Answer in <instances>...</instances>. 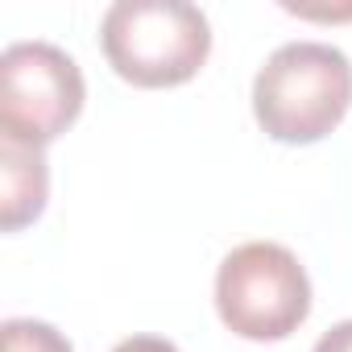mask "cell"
<instances>
[{"label": "cell", "mask_w": 352, "mask_h": 352, "mask_svg": "<svg viewBox=\"0 0 352 352\" xmlns=\"http://www.w3.org/2000/svg\"><path fill=\"white\" fill-rule=\"evenodd\" d=\"M352 108V63L327 42L278 46L253 79V116L282 145H315Z\"/></svg>", "instance_id": "obj_1"}, {"label": "cell", "mask_w": 352, "mask_h": 352, "mask_svg": "<svg viewBox=\"0 0 352 352\" xmlns=\"http://www.w3.org/2000/svg\"><path fill=\"white\" fill-rule=\"evenodd\" d=\"M100 46L108 67L133 87L191 83L212 54V25L183 0H116L104 13Z\"/></svg>", "instance_id": "obj_2"}, {"label": "cell", "mask_w": 352, "mask_h": 352, "mask_svg": "<svg viewBox=\"0 0 352 352\" xmlns=\"http://www.w3.org/2000/svg\"><path fill=\"white\" fill-rule=\"evenodd\" d=\"M216 311L241 340H286L311 315V278L286 245H236L216 270Z\"/></svg>", "instance_id": "obj_3"}, {"label": "cell", "mask_w": 352, "mask_h": 352, "mask_svg": "<svg viewBox=\"0 0 352 352\" xmlns=\"http://www.w3.org/2000/svg\"><path fill=\"white\" fill-rule=\"evenodd\" d=\"M79 63L50 42H17L0 58V137L46 149L83 112Z\"/></svg>", "instance_id": "obj_4"}, {"label": "cell", "mask_w": 352, "mask_h": 352, "mask_svg": "<svg viewBox=\"0 0 352 352\" xmlns=\"http://www.w3.org/2000/svg\"><path fill=\"white\" fill-rule=\"evenodd\" d=\"M50 170L46 153L34 145H17L0 137V224L5 232H21L46 212Z\"/></svg>", "instance_id": "obj_5"}, {"label": "cell", "mask_w": 352, "mask_h": 352, "mask_svg": "<svg viewBox=\"0 0 352 352\" xmlns=\"http://www.w3.org/2000/svg\"><path fill=\"white\" fill-rule=\"evenodd\" d=\"M5 352H75L71 340L42 319H5Z\"/></svg>", "instance_id": "obj_6"}, {"label": "cell", "mask_w": 352, "mask_h": 352, "mask_svg": "<svg viewBox=\"0 0 352 352\" xmlns=\"http://www.w3.org/2000/svg\"><path fill=\"white\" fill-rule=\"evenodd\" d=\"M311 352H352V319H344V323H336L331 331H323Z\"/></svg>", "instance_id": "obj_7"}, {"label": "cell", "mask_w": 352, "mask_h": 352, "mask_svg": "<svg viewBox=\"0 0 352 352\" xmlns=\"http://www.w3.org/2000/svg\"><path fill=\"white\" fill-rule=\"evenodd\" d=\"M112 352H179V348H174L170 340H162V336H129Z\"/></svg>", "instance_id": "obj_8"}, {"label": "cell", "mask_w": 352, "mask_h": 352, "mask_svg": "<svg viewBox=\"0 0 352 352\" xmlns=\"http://www.w3.org/2000/svg\"><path fill=\"white\" fill-rule=\"evenodd\" d=\"M290 9V5H286ZM290 13H298V17H319V21H327V17H352V9H344V13H323V9H290Z\"/></svg>", "instance_id": "obj_9"}]
</instances>
